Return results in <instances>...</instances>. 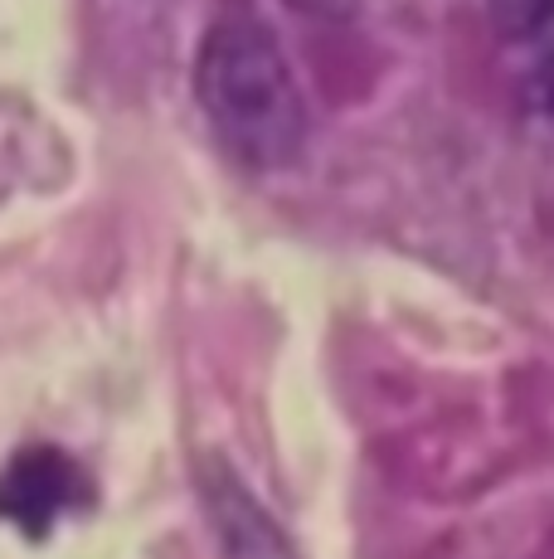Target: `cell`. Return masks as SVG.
<instances>
[{"label": "cell", "instance_id": "obj_5", "mask_svg": "<svg viewBox=\"0 0 554 559\" xmlns=\"http://www.w3.org/2000/svg\"><path fill=\"white\" fill-rule=\"evenodd\" d=\"M535 93H540V107H545V117L554 122V53L545 59V69H540V79H535Z\"/></svg>", "mask_w": 554, "mask_h": 559}, {"label": "cell", "instance_id": "obj_3", "mask_svg": "<svg viewBox=\"0 0 554 559\" xmlns=\"http://www.w3.org/2000/svg\"><path fill=\"white\" fill-rule=\"evenodd\" d=\"M200 497H205L209 525H215L219 559H297L282 525L258 507V497L219 457H205L200 467Z\"/></svg>", "mask_w": 554, "mask_h": 559}, {"label": "cell", "instance_id": "obj_2", "mask_svg": "<svg viewBox=\"0 0 554 559\" xmlns=\"http://www.w3.org/2000/svg\"><path fill=\"white\" fill-rule=\"evenodd\" d=\"M93 477L55 443H25L0 467V521L29 540H45L63 515L93 511Z\"/></svg>", "mask_w": 554, "mask_h": 559}, {"label": "cell", "instance_id": "obj_4", "mask_svg": "<svg viewBox=\"0 0 554 559\" xmlns=\"http://www.w3.org/2000/svg\"><path fill=\"white\" fill-rule=\"evenodd\" d=\"M287 5H297L302 15H350L356 10V0H287Z\"/></svg>", "mask_w": 554, "mask_h": 559}, {"label": "cell", "instance_id": "obj_1", "mask_svg": "<svg viewBox=\"0 0 554 559\" xmlns=\"http://www.w3.org/2000/svg\"><path fill=\"white\" fill-rule=\"evenodd\" d=\"M195 98L229 156L249 170H282L306 146V103L273 25L233 0L209 20L195 53Z\"/></svg>", "mask_w": 554, "mask_h": 559}]
</instances>
